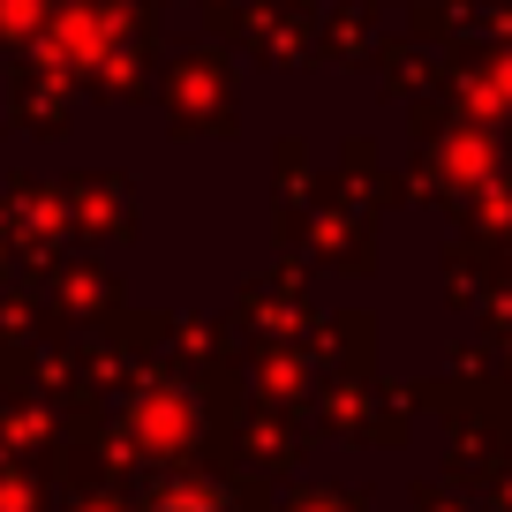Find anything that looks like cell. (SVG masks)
I'll return each mask as SVG.
<instances>
[{
  "label": "cell",
  "instance_id": "cell-1",
  "mask_svg": "<svg viewBox=\"0 0 512 512\" xmlns=\"http://www.w3.org/2000/svg\"><path fill=\"white\" fill-rule=\"evenodd\" d=\"M151 512H226V497L196 490V482H159V490H151Z\"/></svg>",
  "mask_w": 512,
  "mask_h": 512
}]
</instances>
